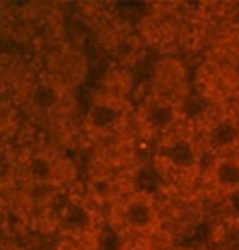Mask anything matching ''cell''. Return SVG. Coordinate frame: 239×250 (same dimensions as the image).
Here are the masks:
<instances>
[{"label":"cell","mask_w":239,"mask_h":250,"mask_svg":"<svg viewBox=\"0 0 239 250\" xmlns=\"http://www.w3.org/2000/svg\"><path fill=\"white\" fill-rule=\"evenodd\" d=\"M135 118L133 104L122 94H100L89 103L83 115V131L92 139H111L120 135Z\"/></svg>","instance_id":"2"},{"label":"cell","mask_w":239,"mask_h":250,"mask_svg":"<svg viewBox=\"0 0 239 250\" xmlns=\"http://www.w3.org/2000/svg\"><path fill=\"white\" fill-rule=\"evenodd\" d=\"M57 227L68 239L80 242L92 239L98 233V213L89 203L80 198H70L57 211Z\"/></svg>","instance_id":"7"},{"label":"cell","mask_w":239,"mask_h":250,"mask_svg":"<svg viewBox=\"0 0 239 250\" xmlns=\"http://www.w3.org/2000/svg\"><path fill=\"white\" fill-rule=\"evenodd\" d=\"M202 157L204 150L200 142L183 128L161 139L159 150H157V163H159L161 174L180 185H189L202 174Z\"/></svg>","instance_id":"1"},{"label":"cell","mask_w":239,"mask_h":250,"mask_svg":"<svg viewBox=\"0 0 239 250\" xmlns=\"http://www.w3.org/2000/svg\"><path fill=\"white\" fill-rule=\"evenodd\" d=\"M215 242H218L219 250H239V220H231V222L222 224Z\"/></svg>","instance_id":"10"},{"label":"cell","mask_w":239,"mask_h":250,"mask_svg":"<svg viewBox=\"0 0 239 250\" xmlns=\"http://www.w3.org/2000/svg\"><path fill=\"white\" fill-rule=\"evenodd\" d=\"M204 174L215 191L231 198L239 191V157H213Z\"/></svg>","instance_id":"9"},{"label":"cell","mask_w":239,"mask_h":250,"mask_svg":"<svg viewBox=\"0 0 239 250\" xmlns=\"http://www.w3.org/2000/svg\"><path fill=\"white\" fill-rule=\"evenodd\" d=\"M135 124L139 133L148 139H163L170 133L179 131L183 122L180 113V100H172L165 96L152 94L148 100H143L141 107L135 111Z\"/></svg>","instance_id":"5"},{"label":"cell","mask_w":239,"mask_h":250,"mask_svg":"<svg viewBox=\"0 0 239 250\" xmlns=\"http://www.w3.org/2000/svg\"><path fill=\"white\" fill-rule=\"evenodd\" d=\"M202 150H209L213 157L231 155L233 148L239 146V118L219 115L213 118L202 131Z\"/></svg>","instance_id":"8"},{"label":"cell","mask_w":239,"mask_h":250,"mask_svg":"<svg viewBox=\"0 0 239 250\" xmlns=\"http://www.w3.org/2000/svg\"><path fill=\"white\" fill-rule=\"evenodd\" d=\"M116 218L124 230L133 235H152L161 227V211L155 196L146 189L124 194L116 203Z\"/></svg>","instance_id":"4"},{"label":"cell","mask_w":239,"mask_h":250,"mask_svg":"<svg viewBox=\"0 0 239 250\" xmlns=\"http://www.w3.org/2000/svg\"><path fill=\"white\" fill-rule=\"evenodd\" d=\"M20 174L26 181L28 189L57 191L59 187L74 181L76 167L65 155L41 148V150H33L24 157L20 163Z\"/></svg>","instance_id":"3"},{"label":"cell","mask_w":239,"mask_h":250,"mask_svg":"<svg viewBox=\"0 0 239 250\" xmlns=\"http://www.w3.org/2000/svg\"><path fill=\"white\" fill-rule=\"evenodd\" d=\"M70 91L59 76H41L31 85L26 94V104L40 118H55L68 107Z\"/></svg>","instance_id":"6"}]
</instances>
